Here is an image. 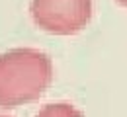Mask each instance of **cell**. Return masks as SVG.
Wrapping results in <instances>:
<instances>
[{"label":"cell","mask_w":127,"mask_h":117,"mask_svg":"<svg viewBox=\"0 0 127 117\" xmlns=\"http://www.w3.org/2000/svg\"><path fill=\"white\" fill-rule=\"evenodd\" d=\"M53 63L43 51L12 49L0 55V107L12 109L37 100L51 84Z\"/></svg>","instance_id":"cell-1"},{"label":"cell","mask_w":127,"mask_h":117,"mask_svg":"<svg viewBox=\"0 0 127 117\" xmlns=\"http://www.w3.org/2000/svg\"><path fill=\"white\" fill-rule=\"evenodd\" d=\"M33 23L53 35H72L92 20V0H32Z\"/></svg>","instance_id":"cell-2"},{"label":"cell","mask_w":127,"mask_h":117,"mask_svg":"<svg viewBox=\"0 0 127 117\" xmlns=\"http://www.w3.org/2000/svg\"><path fill=\"white\" fill-rule=\"evenodd\" d=\"M35 117H82V113L70 103H49Z\"/></svg>","instance_id":"cell-3"},{"label":"cell","mask_w":127,"mask_h":117,"mask_svg":"<svg viewBox=\"0 0 127 117\" xmlns=\"http://www.w3.org/2000/svg\"><path fill=\"white\" fill-rule=\"evenodd\" d=\"M117 2H119L121 6H127V0H117Z\"/></svg>","instance_id":"cell-4"},{"label":"cell","mask_w":127,"mask_h":117,"mask_svg":"<svg viewBox=\"0 0 127 117\" xmlns=\"http://www.w3.org/2000/svg\"><path fill=\"white\" fill-rule=\"evenodd\" d=\"M0 117H8V115H0Z\"/></svg>","instance_id":"cell-5"}]
</instances>
